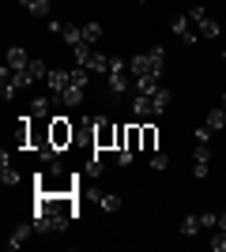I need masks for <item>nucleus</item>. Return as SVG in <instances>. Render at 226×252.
Wrapping results in <instances>:
<instances>
[{"label": "nucleus", "mask_w": 226, "mask_h": 252, "mask_svg": "<svg viewBox=\"0 0 226 252\" xmlns=\"http://www.w3.org/2000/svg\"><path fill=\"white\" fill-rule=\"evenodd\" d=\"M129 72L136 75V79H162V72H166V49H162V45H151L147 53H136L129 61Z\"/></svg>", "instance_id": "obj_1"}, {"label": "nucleus", "mask_w": 226, "mask_h": 252, "mask_svg": "<svg viewBox=\"0 0 226 252\" xmlns=\"http://www.w3.org/2000/svg\"><path fill=\"white\" fill-rule=\"evenodd\" d=\"M79 189V177H72V173H38L34 177V192H75Z\"/></svg>", "instance_id": "obj_2"}, {"label": "nucleus", "mask_w": 226, "mask_h": 252, "mask_svg": "<svg viewBox=\"0 0 226 252\" xmlns=\"http://www.w3.org/2000/svg\"><path fill=\"white\" fill-rule=\"evenodd\" d=\"M75 139V125L68 121V117H49V143H53L57 151H68Z\"/></svg>", "instance_id": "obj_3"}, {"label": "nucleus", "mask_w": 226, "mask_h": 252, "mask_svg": "<svg viewBox=\"0 0 226 252\" xmlns=\"http://www.w3.org/2000/svg\"><path fill=\"white\" fill-rule=\"evenodd\" d=\"M95 151H117V125L95 117Z\"/></svg>", "instance_id": "obj_4"}, {"label": "nucleus", "mask_w": 226, "mask_h": 252, "mask_svg": "<svg viewBox=\"0 0 226 252\" xmlns=\"http://www.w3.org/2000/svg\"><path fill=\"white\" fill-rule=\"evenodd\" d=\"M15 79H19V87H31L38 79H49V68H45V61H31L23 72H15Z\"/></svg>", "instance_id": "obj_5"}, {"label": "nucleus", "mask_w": 226, "mask_h": 252, "mask_svg": "<svg viewBox=\"0 0 226 252\" xmlns=\"http://www.w3.org/2000/svg\"><path fill=\"white\" fill-rule=\"evenodd\" d=\"M72 219H49V215H34V230L38 233H65Z\"/></svg>", "instance_id": "obj_6"}, {"label": "nucleus", "mask_w": 226, "mask_h": 252, "mask_svg": "<svg viewBox=\"0 0 226 252\" xmlns=\"http://www.w3.org/2000/svg\"><path fill=\"white\" fill-rule=\"evenodd\" d=\"M151 94H155V91H151ZM151 94H136V98H132V113L140 117V121L159 117V113H155V98H151Z\"/></svg>", "instance_id": "obj_7"}, {"label": "nucleus", "mask_w": 226, "mask_h": 252, "mask_svg": "<svg viewBox=\"0 0 226 252\" xmlns=\"http://www.w3.org/2000/svg\"><path fill=\"white\" fill-rule=\"evenodd\" d=\"M189 23H193V19H189V15H177V19L170 23V31L177 34V38H181L185 45H196V34H193V27H189Z\"/></svg>", "instance_id": "obj_8"}, {"label": "nucleus", "mask_w": 226, "mask_h": 252, "mask_svg": "<svg viewBox=\"0 0 226 252\" xmlns=\"http://www.w3.org/2000/svg\"><path fill=\"white\" fill-rule=\"evenodd\" d=\"M15 91H19V79H15V72L4 64V68H0V94H4V102L15 98Z\"/></svg>", "instance_id": "obj_9"}, {"label": "nucleus", "mask_w": 226, "mask_h": 252, "mask_svg": "<svg viewBox=\"0 0 226 252\" xmlns=\"http://www.w3.org/2000/svg\"><path fill=\"white\" fill-rule=\"evenodd\" d=\"M4 61H8V68H11V72H23V68L31 64V57H27V49H23V45H11Z\"/></svg>", "instance_id": "obj_10"}, {"label": "nucleus", "mask_w": 226, "mask_h": 252, "mask_svg": "<svg viewBox=\"0 0 226 252\" xmlns=\"http://www.w3.org/2000/svg\"><path fill=\"white\" fill-rule=\"evenodd\" d=\"M31 233H38V230H34V219H31V222H23V226H15V230H11V237H8V249H19V245L27 241Z\"/></svg>", "instance_id": "obj_11"}, {"label": "nucleus", "mask_w": 226, "mask_h": 252, "mask_svg": "<svg viewBox=\"0 0 226 252\" xmlns=\"http://www.w3.org/2000/svg\"><path fill=\"white\" fill-rule=\"evenodd\" d=\"M0 181H4L8 189H15V185H19V173H15V166L8 162V151L0 155Z\"/></svg>", "instance_id": "obj_12"}, {"label": "nucleus", "mask_w": 226, "mask_h": 252, "mask_svg": "<svg viewBox=\"0 0 226 252\" xmlns=\"http://www.w3.org/2000/svg\"><path fill=\"white\" fill-rule=\"evenodd\" d=\"M83 98H87V87H83V83H75V79H72V83L65 87V94H61V102H68V105H79Z\"/></svg>", "instance_id": "obj_13"}, {"label": "nucleus", "mask_w": 226, "mask_h": 252, "mask_svg": "<svg viewBox=\"0 0 226 252\" xmlns=\"http://www.w3.org/2000/svg\"><path fill=\"white\" fill-rule=\"evenodd\" d=\"M45 83L53 87V91H57V98H61V94H65V87L72 83V72H65V68H57V72H49V79H45Z\"/></svg>", "instance_id": "obj_14"}, {"label": "nucleus", "mask_w": 226, "mask_h": 252, "mask_svg": "<svg viewBox=\"0 0 226 252\" xmlns=\"http://www.w3.org/2000/svg\"><path fill=\"white\" fill-rule=\"evenodd\" d=\"M204 125L211 128V132H223V128H226V109H223V105H219V109H211V113L204 117Z\"/></svg>", "instance_id": "obj_15"}, {"label": "nucleus", "mask_w": 226, "mask_h": 252, "mask_svg": "<svg viewBox=\"0 0 226 252\" xmlns=\"http://www.w3.org/2000/svg\"><path fill=\"white\" fill-rule=\"evenodd\" d=\"M23 8L31 11V15H38V19H45V15L53 11V4H49V0H23Z\"/></svg>", "instance_id": "obj_16"}, {"label": "nucleus", "mask_w": 226, "mask_h": 252, "mask_svg": "<svg viewBox=\"0 0 226 252\" xmlns=\"http://www.w3.org/2000/svg\"><path fill=\"white\" fill-rule=\"evenodd\" d=\"M200 230H204V222H200V215H189V219H181V237H196Z\"/></svg>", "instance_id": "obj_17"}, {"label": "nucleus", "mask_w": 226, "mask_h": 252, "mask_svg": "<svg viewBox=\"0 0 226 252\" xmlns=\"http://www.w3.org/2000/svg\"><path fill=\"white\" fill-rule=\"evenodd\" d=\"M61 38H65L68 45H79V42H83V27H72V23H65V27H61Z\"/></svg>", "instance_id": "obj_18"}, {"label": "nucleus", "mask_w": 226, "mask_h": 252, "mask_svg": "<svg viewBox=\"0 0 226 252\" xmlns=\"http://www.w3.org/2000/svg\"><path fill=\"white\" fill-rule=\"evenodd\" d=\"M151 98H155V113L162 117V113H166V109H170V98H173V94H170V91H166V87H159V91H155V94H151Z\"/></svg>", "instance_id": "obj_19"}, {"label": "nucleus", "mask_w": 226, "mask_h": 252, "mask_svg": "<svg viewBox=\"0 0 226 252\" xmlns=\"http://www.w3.org/2000/svg\"><path fill=\"white\" fill-rule=\"evenodd\" d=\"M143 128V151H159V128L155 125H140Z\"/></svg>", "instance_id": "obj_20"}, {"label": "nucleus", "mask_w": 226, "mask_h": 252, "mask_svg": "<svg viewBox=\"0 0 226 252\" xmlns=\"http://www.w3.org/2000/svg\"><path fill=\"white\" fill-rule=\"evenodd\" d=\"M31 113L38 117V121H49V98H34V102H31Z\"/></svg>", "instance_id": "obj_21"}, {"label": "nucleus", "mask_w": 226, "mask_h": 252, "mask_svg": "<svg viewBox=\"0 0 226 252\" xmlns=\"http://www.w3.org/2000/svg\"><path fill=\"white\" fill-rule=\"evenodd\" d=\"M98 38H102V27H98V23H83V42L98 45Z\"/></svg>", "instance_id": "obj_22"}, {"label": "nucleus", "mask_w": 226, "mask_h": 252, "mask_svg": "<svg viewBox=\"0 0 226 252\" xmlns=\"http://www.w3.org/2000/svg\"><path fill=\"white\" fill-rule=\"evenodd\" d=\"M98 207L106 211V215H113V211H121V196H113V192H106V196L98 200Z\"/></svg>", "instance_id": "obj_23"}, {"label": "nucleus", "mask_w": 226, "mask_h": 252, "mask_svg": "<svg viewBox=\"0 0 226 252\" xmlns=\"http://www.w3.org/2000/svg\"><path fill=\"white\" fill-rule=\"evenodd\" d=\"M219 34H223V31H219V23L207 15V19L200 23V38H219Z\"/></svg>", "instance_id": "obj_24"}, {"label": "nucleus", "mask_w": 226, "mask_h": 252, "mask_svg": "<svg viewBox=\"0 0 226 252\" xmlns=\"http://www.w3.org/2000/svg\"><path fill=\"white\" fill-rule=\"evenodd\" d=\"M193 162H211V147H207V143H196L193 147Z\"/></svg>", "instance_id": "obj_25"}, {"label": "nucleus", "mask_w": 226, "mask_h": 252, "mask_svg": "<svg viewBox=\"0 0 226 252\" xmlns=\"http://www.w3.org/2000/svg\"><path fill=\"white\" fill-rule=\"evenodd\" d=\"M159 91V79H136V94H151Z\"/></svg>", "instance_id": "obj_26"}, {"label": "nucleus", "mask_w": 226, "mask_h": 252, "mask_svg": "<svg viewBox=\"0 0 226 252\" xmlns=\"http://www.w3.org/2000/svg\"><path fill=\"white\" fill-rule=\"evenodd\" d=\"M151 169H155V173H162V169H170V158L155 151V155H151Z\"/></svg>", "instance_id": "obj_27"}, {"label": "nucleus", "mask_w": 226, "mask_h": 252, "mask_svg": "<svg viewBox=\"0 0 226 252\" xmlns=\"http://www.w3.org/2000/svg\"><path fill=\"white\" fill-rule=\"evenodd\" d=\"M211 249H215V252H226V226H219V230H215V237H211Z\"/></svg>", "instance_id": "obj_28"}, {"label": "nucleus", "mask_w": 226, "mask_h": 252, "mask_svg": "<svg viewBox=\"0 0 226 252\" xmlns=\"http://www.w3.org/2000/svg\"><path fill=\"white\" fill-rule=\"evenodd\" d=\"M189 19H193L196 27H200V23L207 19V8H204V4H193V8H189Z\"/></svg>", "instance_id": "obj_29"}, {"label": "nucleus", "mask_w": 226, "mask_h": 252, "mask_svg": "<svg viewBox=\"0 0 226 252\" xmlns=\"http://www.w3.org/2000/svg\"><path fill=\"white\" fill-rule=\"evenodd\" d=\"M207 173H211V162H193V177L196 181H204Z\"/></svg>", "instance_id": "obj_30"}, {"label": "nucleus", "mask_w": 226, "mask_h": 252, "mask_svg": "<svg viewBox=\"0 0 226 252\" xmlns=\"http://www.w3.org/2000/svg\"><path fill=\"white\" fill-rule=\"evenodd\" d=\"M200 222H204V230H215V226H219V215L207 211V215H200Z\"/></svg>", "instance_id": "obj_31"}, {"label": "nucleus", "mask_w": 226, "mask_h": 252, "mask_svg": "<svg viewBox=\"0 0 226 252\" xmlns=\"http://www.w3.org/2000/svg\"><path fill=\"white\" fill-rule=\"evenodd\" d=\"M219 61H223V64H226V49H223V57H219Z\"/></svg>", "instance_id": "obj_32"}, {"label": "nucleus", "mask_w": 226, "mask_h": 252, "mask_svg": "<svg viewBox=\"0 0 226 252\" xmlns=\"http://www.w3.org/2000/svg\"><path fill=\"white\" fill-rule=\"evenodd\" d=\"M140 4H147V0H140Z\"/></svg>", "instance_id": "obj_33"}, {"label": "nucleus", "mask_w": 226, "mask_h": 252, "mask_svg": "<svg viewBox=\"0 0 226 252\" xmlns=\"http://www.w3.org/2000/svg\"><path fill=\"white\" fill-rule=\"evenodd\" d=\"M223 136H226V128H223Z\"/></svg>", "instance_id": "obj_34"}]
</instances>
